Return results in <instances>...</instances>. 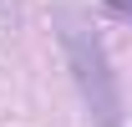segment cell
<instances>
[{
	"label": "cell",
	"mask_w": 132,
	"mask_h": 127,
	"mask_svg": "<svg viewBox=\"0 0 132 127\" xmlns=\"http://www.w3.org/2000/svg\"><path fill=\"white\" fill-rule=\"evenodd\" d=\"M61 46H66L76 92H81L86 112L97 117V127H122V92H117V76H112V61H107L102 36L92 31L86 20L61 15Z\"/></svg>",
	"instance_id": "6da1fadb"
},
{
	"label": "cell",
	"mask_w": 132,
	"mask_h": 127,
	"mask_svg": "<svg viewBox=\"0 0 132 127\" xmlns=\"http://www.w3.org/2000/svg\"><path fill=\"white\" fill-rule=\"evenodd\" d=\"M112 5V15H132V0H107Z\"/></svg>",
	"instance_id": "7a4b0ae2"
}]
</instances>
